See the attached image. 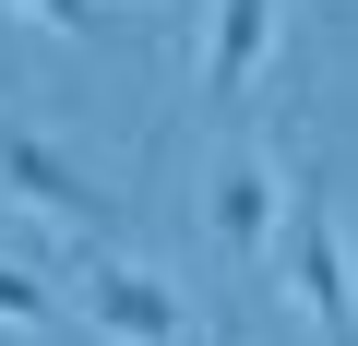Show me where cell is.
<instances>
[{
    "instance_id": "6da1fadb",
    "label": "cell",
    "mask_w": 358,
    "mask_h": 346,
    "mask_svg": "<svg viewBox=\"0 0 358 346\" xmlns=\"http://www.w3.org/2000/svg\"><path fill=\"white\" fill-rule=\"evenodd\" d=\"M275 287L299 298V322L322 346H358V251L334 227V192L299 167V192H287V239H275Z\"/></svg>"
},
{
    "instance_id": "7a4b0ae2",
    "label": "cell",
    "mask_w": 358,
    "mask_h": 346,
    "mask_svg": "<svg viewBox=\"0 0 358 346\" xmlns=\"http://www.w3.org/2000/svg\"><path fill=\"white\" fill-rule=\"evenodd\" d=\"M72 310L108 346H192V298H179L155 263H120V251H84L72 263Z\"/></svg>"
},
{
    "instance_id": "3957f363",
    "label": "cell",
    "mask_w": 358,
    "mask_h": 346,
    "mask_svg": "<svg viewBox=\"0 0 358 346\" xmlns=\"http://www.w3.org/2000/svg\"><path fill=\"white\" fill-rule=\"evenodd\" d=\"M0 203H24L36 227H60V239H84V227L108 215V180H84V167H72L60 143H36L24 120H0Z\"/></svg>"
},
{
    "instance_id": "277c9868",
    "label": "cell",
    "mask_w": 358,
    "mask_h": 346,
    "mask_svg": "<svg viewBox=\"0 0 358 346\" xmlns=\"http://www.w3.org/2000/svg\"><path fill=\"white\" fill-rule=\"evenodd\" d=\"M287 192H299V167H287L275 143H239V155L215 167V239L251 251V263H275V239H287Z\"/></svg>"
},
{
    "instance_id": "5b68a950",
    "label": "cell",
    "mask_w": 358,
    "mask_h": 346,
    "mask_svg": "<svg viewBox=\"0 0 358 346\" xmlns=\"http://www.w3.org/2000/svg\"><path fill=\"white\" fill-rule=\"evenodd\" d=\"M275 60V0H203V96H251V72Z\"/></svg>"
},
{
    "instance_id": "8992f818",
    "label": "cell",
    "mask_w": 358,
    "mask_h": 346,
    "mask_svg": "<svg viewBox=\"0 0 358 346\" xmlns=\"http://www.w3.org/2000/svg\"><path fill=\"white\" fill-rule=\"evenodd\" d=\"M24 13H36V24H60V36H84V24H96V0H24Z\"/></svg>"
},
{
    "instance_id": "52a82bcc",
    "label": "cell",
    "mask_w": 358,
    "mask_h": 346,
    "mask_svg": "<svg viewBox=\"0 0 358 346\" xmlns=\"http://www.w3.org/2000/svg\"><path fill=\"white\" fill-rule=\"evenodd\" d=\"M0 346H24V322H0Z\"/></svg>"
},
{
    "instance_id": "ba28073f",
    "label": "cell",
    "mask_w": 358,
    "mask_h": 346,
    "mask_svg": "<svg viewBox=\"0 0 358 346\" xmlns=\"http://www.w3.org/2000/svg\"><path fill=\"white\" fill-rule=\"evenodd\" d=\"M0 36H13V13H0Z\"/></svg>"
}]
</instances>
